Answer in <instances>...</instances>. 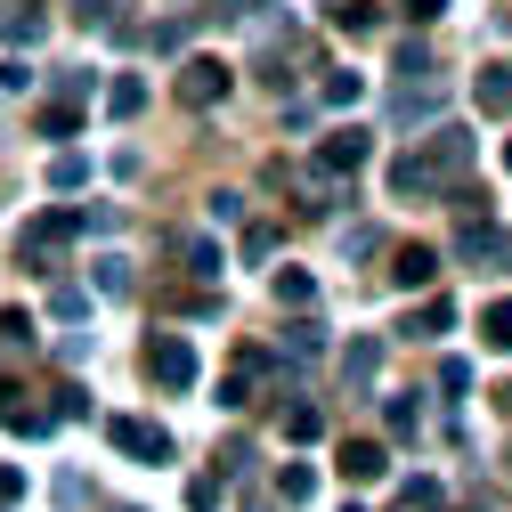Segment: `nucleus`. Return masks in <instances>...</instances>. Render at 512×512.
<instances>
[{"mask_svg":"<svg viewBox=\"0 0 512 512\" xmlns=\"http://www.w3.org/2000/svg\"><path fill=\"white\" fill-rule=\"evenodd\" d=\"M366 98V74H326V106H358Z\"/></svg>","mask_w":512,"mask_h":512,"instance_id":"obj_34","label":"nucleus"},{"mask_svg":"<svg viewBox=\"0 0 512 512\" xmlns=\"http://www.w3.org/2000/svg\"><path fill=\"white\" fill-rule=\"evenodd\" d=\"M366 155H374V139L358 131V122H342V131H326V139H317L309 171H326V179H358V171H366Z\"/></svg>","mask_w":512,"mask_h":512,"instance_id":"obj_4","label":"nucleus"},{"mask_svg":"<svg viewBox=\"0 0 512 512\" xmlns=\"http://www.w3.org/2000/svg\"><path fill=\"white\" fill-rule=\"evenodd\" d=\"M74 131H82V106H66V98L41 106V139H74Z\"/></svg>","mask_w":512,"mask_h":512,"instance_id":"obj_30","label":"nucleus"},{"mask_svg":"<svg viewBox=\"0 0 512 512\" xmlns=\"http://www.w3.org/2000/svg\"><path fill=\"white\" fill-rule=\"evenodd\" d=\"M228 82H236V66H220V57H187V66H179V106H196V114H212L220 98H228Z\"/></svg>","mask_w":512,"mask_h":512,"instance_id":"obj_5","label":"nucleus"},{"mask_svg":"<svg viewBox=\"0 0 512 512\" xmlns=\"http://www.w3.org/2000/svg\"><path fill=\"white\" fill-rule=\"evenodd\" d=\"M261 9H269V0H212L220 25H261Z\"/></svg>","mask_w":512,"mask_h":512,"instance_id":"obj_33","label":"nucleus"},{"mask_svg":"<svg viewBox=\"0 0 512 512\" xmlns=\"http://www.w3.org/2000/svg\"><path fill=\"white\" fill-rule=\"evenodd\" d=\"M342 252H350V261H374V252H382V228H350Z\"/></svg>","mask_w":512,"mask_h":512,"instance_id":"obj_36","label":"nucleus"},{"mask_svg":"<svg viewBox=\"0 0 512 512\" xmlns=\"http://www.w3.org/2000/svg\"><path fill=\"white\" fill-rule=\"evenodd\" d=\"M374 374H382V342H374V334H350V350H342V382H350V391H374Z\"/></svg>","mask_w":512,"mask_h":512,"instance_id":"obj_14","label":"nucleus"},{"mask_svg":"<svg viewBox=\"0 0 512 512\" xmlns=\"http://www.w3.org/2000/svg\"><path fill=\"white\" fill-rule=\"evenodd\" d=\"M391 285H399V293H431V285H439V252H431V244H399V252H391Z\"/></svg>","mask_w":512,"mask_h":512,"instance_id":"obj_9","label":"nucleus"},{"mask_svg":"<svg viewBox=\"0 0 512 512\" xmlns=\"http://www.w3.org/2000/svg\"><path fill=\"white\" fill-rule=\"evenodd\" d=\"M399 512H447V488L439 480H407L399 488Z\"/></svg>","mask_w":512,"mask_h":512,"instance_id":"obj_28","label":"nucleus"},{"mask_svg":"<svg viewBox=\"0 0 512 512\" xmlns=\"http://www.w3.org/2000/svg\"><path fill=\"white\" fill-rule=\"evenodd\" d=\"M285 350H293V366H309L317 350H326V326H317L309 309H293V326H285Z\"/></svg>","mask_w":512,"mask_h":512,"instance_id":"obj_21","label":"nucleus"},{"mask_svg":"<svg viewBox=\"0 0 512 512\" xmlns=\"http://www.w3.org/2000/svg\"><path fill=\"white\" fill-rule=\"evenodd\" d=\"M285 439H293V447L326 439V415H317V407H285Z\"/></svg>","mask_w":512,"mask_h":512,"instance_id":"obj_29","label":"nucleus"},{"mask_svg":"<svg viewBox=\"0 0 512 512\" xmlns=\"http://www.w3.org/2000/svg\"><path fill=\"white\" fill-rule=\"evenodd\" d=\"M82 25H98V33H106V25H114V0H82Z\"/></svg>","mask_w":512,"mask_h":512,"instance_id":"obj_42","label":"nucleus"},{"mask_svg":"<svg viewBox=\"0 0 512 512\" xmlns=\"http://www.w3.org/2000/svg\"><path fill=\"white\" fill-rule=\"evenodd\" d=\"M106 114H114V122H139V114H147V74H114V82H106Z\"/></svg>","mask_w":512,"mask_h":512,"instance_id":"obj_17","label":"nucleus"},{"mask_svg":"<svg viewBox=\"0 0 512 512\" xmlns=\"http://www.w3.org/2000/svg\"><path fill=\"white\" fill-rule=\"evenodd\" d=\"M447 326H456V301H447V293H431V301L407 317V334H415V342H439Z\"/></svg>","mask_w":512,"mask_h":512,"instance_id":"obj_20","label":"nucleus"},{"mask_svg":"<svg viewBox=\"0 0 512 512\" xmlns=\"http://www.w3.org/2000/svg\"><path fill=\"white\" fill-rule=\"evenodd\" d=\"M90 90H98V74H57V98H66V106H82Z\"/></svg>","mask_w":512,"mask_h":512,"instance_id":"obj_38","label":"nucleus"},{"mask_svg":"<svg viewBox=\"0 0 512 512\" xmlns=\"http://www.w3.org/2000/svg\"><path fill=\"white\" fill-rule=\"evenodd\" d=\"M317 301V277L309 269H277V309H309Z\"/></svg>","mask_w":512,"mask_h":512,"instance_id":"obj_24","label":"nucleus"},{"mask_svg":"<svg viewBox=\"0 0 512 512\" xmlns=\"http://www.w3.org/2000/svg\"><path fill=\"white\" fill-rule=\"evenodd\" d=\"M326 25H334V33H350V41H366V33L382 25V9H374V0H334Z\"/></svg>","mask_w":512,"mask_h":512,"instance_id":"obj_19","label":"nucleus"},{"mask_svg":"<svg viewBox=\"0 0 512 512\" xmlns=\"http://www.w3.org/2000/svg\"><path fill=\"white\" fill-rule=\"evenodd\" d=\"M382 423H391V439H415V431H423V391L391 399V407H382Z\"/></svg>","mask_w":512,"mask_h":512,"instance_id":"obj_23","label":"nucleus"},{"mask_svg":"<svg viewBox=\"0 0 512 512\" xmlns=\"http://www.w3.org/2000/svg\"><path fill=\"white\" fill-rule=\"evenodd\" d=\"M0 423H9V431H25V439H41V431H49V407H25V391H17V382H0Z\"/></svg>","mask_w":512,"mask_h":512,"instance_id":"obj_16","label":"nucleus"},{"mask_svg":"<svg viewBox=\"0 0 512 512\" xmlns=\"http://www.w3.org/2000/svg\"><path fill=\"white\" fill-rule=\"evenodd\" d=\"M82 415H90V399L66 382V391H57V407H49V423H82Z\"/></svg>","mask_w":512,"mask_h":512,"instance_id":"obj_35","label":"nucleus"},{"mask_svg":"<svg viewBox=\"0 0 512 512\" xmlns=\"http://www.w3.org/2000/svg\"><path fill=\"white\" fill-rule=\"evenodd\" d=\"M277 496H285V504H309V496H317V472H309V464H285V472H277Z\"/></svg>","mask_w":512,"mask_h":512,"instance_id":"obj_31","label":"nucleus"},{"mask_svg":"<svg viewBox=\"0 0 512 512\" xmlns=\"http://www.w3.org/2000/svg\"><path fill=\"white\" fill-rule=\"evenodd\" d=\"M415 74H431V57H423V41H407V49H399V82H415Z\"/></svg>","mask_w":512,"mask_h":512,"instance_id":"obj_40","label":"nucleus"},{"mask_svg":"<svg viewBox=\"0 0 512 512\" xmlns=\"http://www.w3.org/2000/svg\"><path fill=\"white\" fill-rule=\"evenodd\" d=\"M106 439L122 447V456H139V464H171V431H163V423H147V415H114V423H106Z\"/></svg>","mask_w":512,"mask_h":512,"instance_id":"obj_6","label":"nucleus"},{"mask_svg":"<svg viewBox=\"0 0 512 512\" xmlns=\"http://www.w3.org/2000/svg\"><path fill=\"white\" fill-rule=\"evenodd\" d=\"M90 277H98V293H106V301H131V293H139V277H131V261H122V252H98Z\"/></svg>","mask_w":512,"mask_h":512,"instance_id":"obj_18","label":"nucleus"},{"mask_svg":"<svg viewBox=\"0 0 512 512\" xmlns=\"http://www.w3.org/2000/svg\"><path fill=\"white\" fill-rule=\"evenodd\" d=\"M17 488H25V472H17V464H0V504H9Z\"/></svg>","mask_w":512,"mask_h":512,"instance_id":"obj_43","label":"nucleus"},{"mask_svg":"<svg viewBox=\"0 0 512 512\" xmlns=\"http://www.w3.org/2000/svg\"><path fill=\"white\" fill-rule=\"evenodd\" d=\"M480 342L488 350H512V301H488L480 309Z\"/></svg>","mask_w":512,"mask_h":512,"instance_id":"obj_26","label":"nucleus"},{"mask_svg":"<svg viewBox=\"0 0 512 512\" xmlns=\"http://www.w3.org/2000/svg\"><path fill=\"white\" fill-rule=\"evenodd\" d=\"M269 252H277V228L252 220V228H244V261H269Z\"/></svg>","mask_w":512,"mask_h":512,"instance_id":"obj_37","label":"nucleus"},{"mask_svg":"<svg viewBox=\"0 0 512 512\" xmlns=\"http://www.w3.org/2000/svg\"><path fill=\"white\" fill-rule=\"evenodd\" d=\"M382 472H391V447H382V439H350V447H342V480H350V488H366V480H382Z\"/></svg>","mask_w":512,"mask_h":512,"instance_id":"obj_12","label":"nucleus"},{"mask_svg":"<svg viewBox=\"0 0 512 512\" xmlns=\"http://www.w3.org/2000/svg\"><path fill=\"white\" fill-rule=\"evenodd\" d=\"M456 261H472V269H480V261H512V236L480 212V220H464V236H456Z\"/></svg>","mask_w":512,"mask_h":512,"instance_id":"obj_8","label":"nucleus"},{"mask_svg":"<svg viewBox=\"0 0 512 512\" xmlns=\"http://www.w3.org/2000/svg\"><path fill=\"white\" fill-rule=\"evenodd\" d=\"M244 220V196H228V187H220V196H212V228H236Z\"/></svg>","mask_w":512,"mask_h":512,"instance_id":"obj_39","label":"nucleus"},{"mask_svg":"<svg viewBox=\"0 0 512 512\" xmlns=\"http://www.w3.org/2000/svg\"><path fill=\"white\" fill-rule=\"evenodd\" d=\"M122 512H131V504H122Z\"/></svg>","mask_w":512,"mask_h":512,"instance_id":"obj_46","label":"nucleus"},{"mask_svg":"<svg viewBox=\"0 0 512 512\" xmlns=\"http://www.w3.org/2000/svg\"><path fill=\"white\" fill-rule=\"evenodd\" d=\"M139 41H147L155 57H179V49H187V17H163V25H147Z\"/></svg>","mask_w":512,"mask_h":512,"instance_id":"obj_27","label":"nucleus"},{"mask_svg":"<svg viewBox=\"0 0 512 512\" xmlns=\"http://www.w3.org/2000/svg\"><path fill=\"white\" fill-rule=\"evenodd\" d=\"M261 374H269V358L252 350V358H244V366L220 382V407H228V415H244V407H252V391H261Z\"/></svg>","mask_w":512,"mask_h":512,"instance_id":"obj_15","label":"nucleus"},{"mask_svg":"<svg viewBox=\"0 0 512 512\" xmlns=\"http://www.w3.org/2000/svg\"><path fill=\"white\" fill-rule=\"evenodd\" d=\"M49 317H66V326H82V317H90V293L57 277V285H49Z\"/></svg>","mask_w":512,"mask_h":512,"instance_id":"obj_25","label":"nucleus"},{"mask_svg":"<svg viewBox=\"0 0 512 512\" xmlns=\"http://www.w3.org/2000/svg\"><path fill=\"white\" fill-rule=\"evenodd\" d=\"M391 196H447V179H439V171H431V163L407 147V155L391 163Z\"/></svg>","mask_w":512,"mask_h":512,"instance_id":"obj_13","label":"nucleus"},{"mask_svg":"<svg viewBox=\"0 0 512 512\" xmlns=\"http://www.w3.org/2000/svg\"><path fill=\"white\" fill-rule=\"evenodd\" d=\"M350 512H358V504H350Z\"/></svg>","mask_w":512,"mask_h":512,"instance_id":"obj_47","label":"nucleus"},{"mask_svg":"<svg viewBox=\"0 0 512 512\" xmlns=\"http://www.w3.org/2000/svg\"><path fill=\"white\" fill-rule=\"evenodd\" d=\"M504 407H512V382H504Z\"/></svg>","mask_w":512,"mask_h":512,"instance_id":"obj_45","label":"nucleus"},{"mask_svg":"<svg viewBox=\"0 0 512 512\" xmlns=\"http://www.w3.org/2000/svg\"><path fill=\"white\" fill-rule=\"evenodd\" d=\"M480 114H512V66H480Z\"/></svg>","mask_w":512,"mask_h":512,"instance_id":"obj_22","label":"nucleus"},{"mask_svg":"<svg viewBox=\"0 0 512 512\" xmlns=\"http://www.w3.org/2000/svg\"><path fill=\"white\" fill-rule=\"evenodd\" d=\"M74 236H82L74 212H41V220H25V236H17V261L41 269V277H57V261H66V244H74Z\"/></svg>","mask_w":512,"mask_h":512,"instance_id":"obj_1","label":"nucleus"},{"mask_svg":"<svg viewBox=\"0 0 512 512\" xmlns=\"http://www.w3.org/2000/svg\"><path fill=\"white\" fill-rule=\"evenodd\" d=\"M171 252H179V269L196 277V285H220V269H228V252L212 236H171Z\"/></svg>","mask_w":512,"mask_h":512,"instance_id":"obj_10","label":"nucleus"},{"mask_svg":"<svg viewBox=\"0 0 512 512\" xmlns=\"http://www.w3.org/2000/svg\"><path fill=\"white\" fill-rule=\"evenodd\" d=\"M439 114H447V90H439L431 74H415V82L391 90V122H399V131H415V122H439Z\"/></svg>","mask_w":512,"mask_h":512,"instance_id":"obj_7","label":"nucleus"},{"mask_svg":"<svg viewBox=\"0 0 512 512\" xmlns=\"http://www.w3.org/2000/svg\"><path fill=\"white\" fill-rule=\"evenodd\" d=\"M41 33H49V9H41V0H9V9H0V41L41 49Z\"/></svg>","mask_w":512,"mask_h":512,"instance_id":"obj_11","label":"nucleus"},{"mask_svg":"<svg viewBox=\"0 0 512 512\" xmlns=\"http://www.w3.org/2000/svg\"><path fill=\"white\" fill-rule=\"evenodd\" d=\"M439 9H447V0H407V17H415V25H431Z\"/></svg>","mask_w":512,"mask_h":512,"instance_id":"obj_44","label":"nucleus"},{"mask_svg":"<svg viewBox=\"0 0 512 512\" xmlns=\"http://www.w3.org/2000/svg\"><path fill=\"white\" fill-rule=\"evenodd\" d=\"M415 155L447 179V187H464V171H472V155H480V139L464 131V122H431V139H415Z\"/></svg>","mask_w":512,"mask_h":512,"instance_id":"obj_2","label":"nucleus"},{"mask_svg":"<svg viewBox=\"0 0 512 512\" xmlns=\"http://www.w3.org/2000/svg\"><path fill=\"white\" fill-rule=\"evenodd\" d=\"M0 90H33V66H25V57H9V66H0Z\"/></svg>","mask_w":512,"mask_h":512,"instance_id":"obj_41","label":"nucleus"},{"mask_svg":"<svg viewBox=\"0 0 512 512\" xmlns=\"http://www.w3.org/2000/svg\"><path fill=\"white\" fill-rule=\"evenodd\" d=\"M196 374H204V358H196L187 334H155L147 342V382L155 391H196Z\"/></svg>","mask_w":512,"mask_h":512,"instance_id":"obj_3","label":"nucleus"},{"mask_svg":"<svg viewBox=\"0 0 512 512\" xmlns=\"http://www.w3.org/2000/svg\"><path fill=\"white\" fill-rule=\"evenodd\" d=\"M82 179H90V163H82V155H57V163H49V187H57V196H74Z\"/></svg>","mask_w":512,"mask_h":512,"instance_id":"obj_32","label":"nucleus"}]
</instances>
